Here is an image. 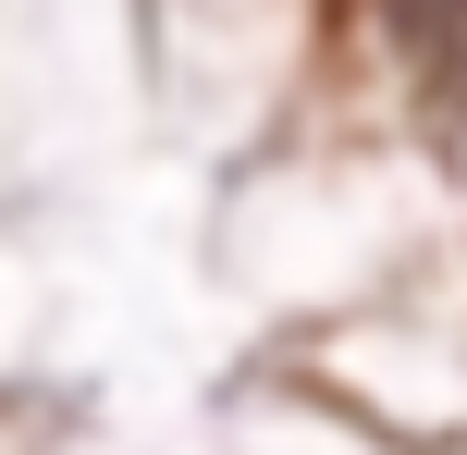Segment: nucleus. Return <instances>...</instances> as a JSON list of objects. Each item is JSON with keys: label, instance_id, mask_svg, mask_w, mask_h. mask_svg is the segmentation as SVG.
Listing matches in <instances>:
<instances>
[{"label": "nucleus", "instance_id": "obj_1", "mask_svg": "<svg viewBox=\"0 0 467 455\" xmlns=\"http://www.w3.org/2000/svg\"><path fill=\"white\" fill-rule=\"evenodd\" d=\"M394 37L419 62V98L467 136V0H394Z\"/></svg>", "mask_w": 467, "mask_h": 455}]
</instances>
